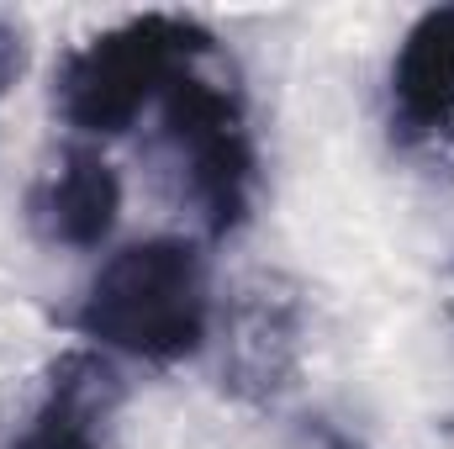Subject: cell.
<instances>
[{"instance_id":"6","label":"cell","mask_w":454,"mask_h":449,"mask_svg":"<svg viewBox=\"0 0 454 449\" xmlns=\"http://www.w3.org/2000/svg\"><path fill=\"white\" fill-rule=\"evenodd\" d=\"M116 212H121V185L101 154H69L64 169L43 191V227H48V238L69 243V248L106 243Z\"/></svg>"},{"instance_id":"1","label":"cell","mask_w":454,"mask_h":449,"mask_svg":"<svg viewBox=\"0 0 454 449\" xmlns=\"http://www.w3.org/2000/svg\"><path fill=\"white\" fill-rule=\"evenodd\" d=\"M80 328L137 359H180L207 338L201 259L180 238H148L112 254L90 280Z\"/></svg>"},{"instance_id":"4","label":"cell","mask_w":454,"mask_h":449,"mask_svg":"<svg viewBox=\"0 0 454 449\" xmlns=\"http://www.w3.org/2000/svg\"><path fill=\"white\" fill-rule=\"evenodd\" d=\"M116 402V370L101 354H69L53 370V386L27 423L16 449H96L101 423Z\"/></svg>"},{"instance_id":"8","label":"cell","mask_w":454,"mask_h":449,"mask_svg":"<svg viewBox=\"0 0 454 449\" xmlns=\"http://www.w3.org/2000/svg\"><path fill=\"white\" fill-rule=\"evenodd\" d=\"M339 449H354V445H339Z\"/></svg>"},{"instance_id":"3","label":"cell","mask_w":454,"mask_h":449,"mask_svg":"<svg viewBox=\"0 0 454 449\" xmlns=\"http://www.w3.org/2000/svg\"><path fill=\"white\" fill-rule=\"evenodd\" d=\"M164 122H169V138L185 154L191 196L201 201V217L217 232H227L243 217V207H248V169H254L238 106L227 101V91H217V85H207V80L180 69L169 80Z\"/></svg>"},{"instance_id":"5","label":"cell","mask_w":454,"mask_h":449,"mask_svg":"<svg viewBox=\"0 0 454 449\" xmlns=\"http://www.w3.org/2000/svg\"><path fill=\"white\" fill-rule=\"evenodd\" d=\"M391 96L407 127L418 132H439L454 122V5L428 11L391 69Z\"/></svg>"},{"instance_id":"7","label":"cell","mask_w":454,"mask_h":449,"mask_svg":"<svg viewBox=\"0 0 454 449\" xmlns=\"http://www.w3.org/2000/svg\"><path fill=\"white\" fill-rule=\"evenodd\" d=\"M21 75V37L11 27H0V96L11 91V80Z\"/></svg>"},{"instance_id":"2","label":"cell","mask_w":454,"mask_h":449,"mask_svg":"<svg viewBox=\"0 0 454 449\" xmlns=\"http://www.w3.org/2000/svg\"><path fill=\"white\" fill-rule=\"evenodd\" d=\"M201 53V32L175 16L127 21L90 48H80L59 80V112L80 132H121L169 80Z\"/></svg>"}]
</instances>
